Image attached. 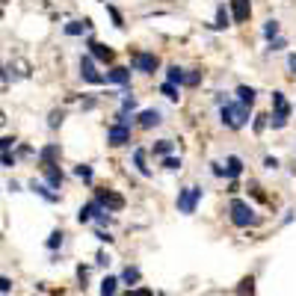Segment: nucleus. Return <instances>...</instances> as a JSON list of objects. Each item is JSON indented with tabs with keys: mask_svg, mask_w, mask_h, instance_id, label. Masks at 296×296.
Wrapping results in <instances>:
<instances>
[{
	"mask_svg": "<svg viewBox=\"0 0 296 296\" xmlns=\"http://www.w3.org/2000/svg\"><path fill=\"white\" fill-rule=\"evenodd\" d=\"M228 213H231V222L240 228H249V225H258L261 219L255 216V210L246 205L243 199H231V205H228Z\"/></svg>",
	"mask_w": 296,
	"mask_h": 296,
	"instance_id": "obj_1",
	"label": "nucleus"
},
{
	"mask_svg": "<svg viewBox=\"0 0 296 296\" xmlns=\"http://www.w3.org/2000/svg\"><path fill=\"white\" fill-rule=\"evenodd\" d=\"M219 116H222V122H225L228 127H243V124L249 122V107H243V104H222Z\"/></svg>",
	"mask_w": 296,
	"mask_h": 296,
	"instance_id": "obj_2",
	"label": "nucleus"
},
{
	"mask_svg": "<svg viewBox=\"0 0 296 296\" xmlns=\"http://www.w3.org/2000/svg\"><path fill=\"white\" fill-rule=\"evenodd\" d=\"M273 107H276V113H273V119H270V124L279 130V127H284L287 124V116H290V104L284 101V95L281 92H273Z\"/></svg>",
	"mask_w": 296,
	"mask_h": 296,
	"instance_id": "obj_3",
	"label": "nucleus"
},
{
	"mask_svg": "<svg viewBox=\"0 0 296 296\" xmlns=\"http://www.w3.org/2000/svg\"><path fill=\"white\" fill-rule=\"evenodd\" d=\"M199 199H202V190L199 187H187V190L178 192V210L181 213H192L195 205H199Z\"/></svg>",
	"mask_w": 296,
	"mask_h": 296,
	"instance_id": "obj_4",
	"label": "nucleus"
},
{
	"mask_svg": "<svg viewBox=\"0 0 296 296\" xmlns=\"http://www.w3.org/2000/svg\"><path fill=\"white\" fill-rule=\"evenodd\" d=\"M107 142H110V145H124V142H130V127L124 122L113 124V127L107 130Z\"/></svg>",
	"mask_w": 296,
	"mask_h": 296,
	"instance_id": "obj_5",
	"label": "nucleus"
},
{
	"mask_svg": "<svg viewBox=\"0 0 296 296\" xmlns=\"http://www.w3.org/2000/svg\"><path fill=\"white\" fill-rule=\"evenodd\" d=\"M98 205H101L104 210H122L124 199L119 195V192H113V190H101L98 192Z\"/></svg>",
	"mask_w": 296,
	"mask_h": 296,
	"instance_id": "obj_6",
	"label": "nucleus"
},
{
	"mask_svg": "<svg viewBox=\"0 0 296 296\" xmlns=\"http://www.w3.org/2000/svg\"><path fill=\"white\" fill-rule=\"evenodd\" d=\"M160 65V59H157L154 53H134V69L137 71H145V74H151V71Z\"/></svg>",
	"mask_w": 296,
	"mask_h": 296,
	"instance_id": "obj_7",
	"label": "nucleus"
},
{
	"mask_svg": "<svg viewBox=\"0 0 296 296\" xmlns=\"http://www.w3.org/2000/svg\"><path fill=\"white\" fill-rule=\"evenodd\" d=\"M80 74H83V80H86V83H104V77L95 71L92 56H83V59H80Z\"/></svg>",
	"mask_w": 296,
	"mask_h": 296,
	"instance_id": "obj_8",
	"label": "nucleus"
},
{
	"mask_svg": "<svg viewBox=\"0 0 296 296\" xmlns=\"http://www.w3.org/2000/svg\"><path fill=\"white\" fill-rule=\"evenodd\" d=\"M252 12V6H249V0H231V18L237 21V24H243L246 18Z\"/></svg>",
	"mask_w": 296,
	"mask_h": 296,
	"instance_id": "obj_9",
	"label": "nucleus"
},
{
	"mask_svg": "<svg viewBox=\"0 0 296 296\" xmlns=\"http://www.w3.org/2000/svg\"><path fill=\"white\" fill-rule=\"evenodd\" d=\"M104 80H107V83H119V86H127V83H130V71H127V69H113V71H107Z\"/></svg>",
	"mask_w": 296,
	"mask_h": 296,
	"instance_id": "obj_10",
	"label": "nucleus"
},
{
	"mask_svg": "<svg viewBox=\"0 0 296 296\" xmlns=\"http://www.w3.org/2000/svg\"><path fill=\"white\" fill-rule=\"evenodd\" d=\"M89 48H92V56L95 59H101V62H113V51L101 45V42H89Z\"/></svg>",
	"mask_w": 296,
	"mask_h": 296,
	"instance_id": "obj_11",
	"label": "nucleus"
},
{
	"mask_svg": "<svg viewBox=\"0 0 296 296\" xmlns=\"http://www.w3.org/2000/svg\"><path fill=\"white\" fill-rule=\"evenodd\" d=\"M56 157H59V145H48V148H42V154H39V160H42V169L56 166V163H53Z\"/></svg>",
	"mask_w": 296,
	"mask_h": 296,
	"instance_id": "obj_12",
	"label": "nucleus"
},
{
	"mask_svg": "<svg viewBox=\"0 0 296 296\" xmlns=\"http://www.w3.org/2000/svg\"><path fill=\"white\" fill-rule=\"evenodd\" d=\"M140 124L142 127H154V124H160V113H157V110H142L140 113Z\"/></svg>",
	"mask_w": 296,
	"mask_h": 296,
	"instance_id": "obj_13",
	"label": "nucleus"
},
{
	"mask_svg": "<svg viewBox=\"0 0 296 296\" xmlns=\"http://www.w3.org/2000/svg\"><path fill=\"white\" fill-rule=\"evenodd\" d=\"M166 77H169V83H178V86H181V83H187V71L184 69H178V65H169V71H166Z\"/></svg>",
	"mask_w": 296,
	"mask_h": 296,
	"instance_id": "obj_14",
	"label": "nucleus"
},
{
	"mask_svg": "<svg viewBox=\"0 0 296 296\" xmlns=\"http://www.w3.org/2000/svg\"><path fill=\"white\" fill-rule=\"evenodd\" d=\"M237 98H240V104L243 107H252L255 104V89L252 86H237Z\"/></svg>",
	"mask_w": 296,
	"mask_h": 296,
	"instance_id": "obj_15",
	"label": "nucleus"
},
{
	"mask_svg": "<svg viewBox=\"0 0 296 296\" xmlns=\"http://www.w3.org/2000/svg\"><path fill=\"white\" fill-rule=\"evenodd\" d=\"M86 30H89L86 18H83V21H69V24H65V33L69 36H80V33H86Z\"/></svg>",
	"mask_w": 296,
	"mask_h": 296,
	"instance_id": "obj_16",
	"label": "nucleus"
},
{
	"mask_svg": "<svg viewBox=\"0 0 296 296\" xmlns=\"http://www.w3.org/2000/svg\"><path fill=\"white\" fill-rule=\"evenodd\" d=\"M240 172H243V160H240V157H228L225 175H228V178H237Z\"/></svg>",
	"mask_w": 296,
	"mask_h": 296,
	"instance_id": "obj_17",
	"label": "nucleus"
},
{
	"mask_svg": "<svg viewBox=\"0 0 296 296\" xmlns=\"http://www.w3.org/2000/svg\"><path fill=\"white\" fill-rule=\"evenodd\" d=\"M45 178H48L51 187H62V172H59L56 166H48V169H45Z\"/></svg>",
	"mask_w": 296,
	"mask_h": 296,
	"instance_id": "obj_18",
	"label": "nucleus"
},
{
	"mask_svg": "<svg viewBox=\"0 0 296 296\" xmlns=\"http://www.w3.org/2000/svg\"><path fill=\"white\" fill-rule=\"evenodd\" d=\"M30 187H33V192H39L45 202H56V199H59V195H56V192H51V187H45V184H36V181H33Z\"/></svg>",
	"mask_w": 296,
	"mask_h": 296,
	"instance_id": "obj_19",
	"label": "nucleus"
},
{
	"mask_svg": "<svg viewBox=\"0 0 296 296\" xmlns=\"http://www.w3.org/2000/svg\"><path fill=\"white\" fill-rule=\"evenodd\" d=\"M134 166H137V169H140L142 175H148V172H151V169L145 166V151H142V148H137V151H134Z\"/></svg>",
	"mask_w": 296,
	"mask_h": 296,
	"instance_id": "obj_20",
	"label": "nucleus"
},
{
	"mask_svg": "<svg viewBox=\"0 0 296 296\" xmlns=\"http://www.w3.org/2000/svg\"><path fill=\"white\" fill-rule=\"evenodd\" d=\"M116 284H119V281L113 279V276H107V279L101 281V296H116Z\"/></svg>",
	"mask_w": 296,
	"mask_h": 296,
	"instance_id": "obj_21",
	"label": "nucleus"
},
{
	"mask_svg": "<svg viewBox=\"0 0 296 296\" xmlns=\"http://www.w3.org/2000/svg\"><path fill=\"white\" fill-rule=\"evenodd\" d=\"M92 213H98V202H92V205H86V208H80L77 219H80V222H89V219H92Z\"/></svg>",
	"mask_w": 296,
	"mask_h": 296,
	"instance_id": "obj_22",
	"label": "nucleus"
},
{
	"mask_svg": "<svg viewBox=\"0 0 296 296\" xmlns=\"http://www.w3.org/2000/svg\"><path fill=\"white\" fill-rule=\"evenodd\" d=\"M255 293V279H243L237 287V296H252Z\"/></svg>",
	"mask_w": 296,
	"mask_h": 296,
	"instance_id": "obj_23",
	"label": "nucleus"
},
{
	"mask_svg": "<svg viewBox=\"0 0 296 296\" xmlns=\"http://www.w3.org/2000/svg\"><path fill=\"white\" fill-rule=\"evenodd\" d=\"M228 21H231V15L225 12V6H219V12H216V24H213V27L222 30V27H228Z\"/></svg>",
	"mask_w": 296,
	"mask_h": 296,
	"instance_id": "obj_24",
	"label": "nucleus"
},
{
	"mask_svg": "<svg viewBox=\"0 0 296 296\" xmlns=\"http://www.w3.org/2000/svg\"><path fill=\"white\" fill-rule=\"evenodd\" d=\"M169 151H172V142H169V140H160L154 145V154H160V157H166Z\"/></svg>",
	"mask_w": 296,
	"mask_h": 296,
	"instance_id": "obj_25",
	"label": "nucleus"
},
{
	"mask_svg": "<svg viewBox=\"0 0 296 296\" xmlns=\"http://www.w3.org/2000/svg\"><path fill=\"white\" fill-rule=\"evenodd\" d=\"M264 36H267V39L279 36V21H267V27H264Z\"/></svg>",
	"mask_w": 296,
	"mask_h": 296,
	"instance_id": "obj_26",
	"label": "nucleus"
},
{
	"mask_svg": "<svg viewBox=\"0 0 296 296\" xmlns=\"http://www.w3.org/2000/svg\"><path fill=\"white\" fill-rule=\"evenodd\" d=\"M74 172H77V178H83V181H92V169H89L86 163H80V166H77Z\"/></svg>",
	"mask_w": 296,
	"mask_h": 296,
	"instance_id": "obj_27",
	"label": "nucleus"
},
{
	"mask_svg": "<svg viewBox=\"0 0 296 296\" xmlns=\"http://www.w3.org/2000/svg\"><path fill=\"white\" fill-rule=\"evenodd\" d=\"M122 279L124 281H137V279H140V270H137V267H127V270L122 273Z\"/></svg>",
	"mask_w": 296,
	"mask_h": 296,
	"instance_id": "obj_28",
	"label": "nucleus"
},
{
	"mask_svg": "<svg viewBox=\"0 0 296 296\" xmlns=\"http://www.w3.org/2000/svg\"><path fill=\"white\" fill-rule=\"evenodd\" d=\"M163 95H166L169 101H178V89H175L172 83H163Z\"/></svg>",
	"mask_w": 296,
	"mask_h": 296,
	"instance_id": "obj_29",
	"label": "nucleus"
},
{
	"mask_svg": "<svg viewBox=\"0 0 296 296\" xmlns=\"http://www.w3.org/2000/svg\"><path fill=\"white\" fill-rule=\"evenodd\" d=\"M62 243V231H53L51 240H48V249H56V246Z\"/></svg>",
	"mask_w": 296,
	"mask_h": 296,
	"instance_id": "obj_30",
	"label": "nucleus"
},
{
	"mask_svg": "<svg viewBox=\"0 0 296 296\" xmlns=\"http://www.w3.org/2000/svg\"><path fill=\"white\" fill-rule=\"evenodd\" d=\"M199 80H202V71H190V74H187V86H195Z\"/></svg>",
	"mask_w": 296,
	"mask_h": 296,
	"instance_id": "obj_31",
	"label": "nucleus"
},
{
	"mask_svg": "<svg viewBox=\"0 0 296 296\" xmlns=\"http://www.w3.org/2000/svg\"><path fill=\"white\" fill-rule=\"evenodd\" d=\"M107 12L113 15V21H116V27H124V24H122V15H119V9H113V6H107Z\"/></svg>",
	"mask_w": 296,
	"mask_h": 296,
	"instance_id": "obj_32",
	"label": "nucleus"
},
{
	"mask_svg": "<svg viewBox=\"0 0 296 296\" xmlns=\"http://www.w3.org/2000/svg\"><path fill=\"white\" fill-rule=\"evenodd\" d=\"M163 166H166V169H181V160H175V157H166V160H163Z\"/></svg>",
	"mask_w": 296,
	"mask_h": 296,
	"instance_id": "obj_33",
	"label": "nucleus"
},
{
	"mask_svg": "<svg viewBox=\"0 0 296 296\" xmlns=\"http://www.w3.org/2000/svg\"><path fill=\"white\" fill-rule=\"evenodd\" d=\"M127 296H151V290H148V287H134Z\"/></svg>",
	"mask_w": 296,
	"mask_h": 296,
	"instance_id": "obj_34",
	"label": "nucleus"
},
{
	"mask_svg": "<svg viewBox=\"0 0 296 296\" xmlns=\"http://www.w3.org/2000/svg\"><path fill=\"white\" fill-rule=\"evenodd\" d=\"M0 290H3V293H9V290H12V281H9V279H0Z\"/></svg>",
	"mask_w": 296,
	"mask_h": 296,
	"instance_id": "obj_35",
	"label": "nucleus"
},
{
	"mask_svg": "<svg viewBox=\"0 0 296 296\" xmlns=\"http://www.w3.org/2000/svg\"><path fill=\"white\" fill-rule=\"evenodd\" d=\"M264 166H267V169H276V166H279V160H276V157H267V160H264Z\"/></svg>",
	"mask_w": 296,
	"mask_h": 296,
	"instance_id": "obj_36",
	"label": "nucleus"
},
{
	"mask_svg": "<svg viewBox=\"0 0 296 296\" xmlns=\"http://www.w3.org/2000/svg\"><path fill=\"white\" fill-rule=\"evenodd\" d=\"M59 122H62V113H51V127H56Z\"/></svg>",
	"mask_w": 296,
	"mask_h": 296,
	"instance_id": "obj_37",
	"label": "nucleus"
},
{
	"mask_svg": "<svg viewBox=\"0 0 296 296\" xmlns=\"http://www.w3.org/2000/svg\"><path fill=\"white\" fill-rule=\"evenodd\" d=\"M264 119H267V116H258V119H255V130H264V124H267Z\"/></svg>",
	"mask_w": 296,
	"mask_h": 296,
	"instance_id": "obj_38",
	"label": "nucleus"
},
{
	"mask_svg": "<svg viewBox=\"0 0 296 296\" xmlns=\"http://www.w3.org/2000/svg\"><path fill=\"white\" fill-rule=\"evenodd\" d=\"M290 69H293V71H296V56H290Z\"/></svg>",
	"mask_w": 296,
	"mask_h": 296,
	"instance_id": "obj_39",
	"label": "nucleus"
}]
</instances>
